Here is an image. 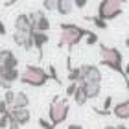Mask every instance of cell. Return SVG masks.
I'll use <instances>...</instances> for the list:
<instances>
[{
  "label": "cell",
  "instance_id": "6da1fadb",
  "mask_svg": "<svg viewBox=\"0 0 129 129\" xmlns=\"http://www.w3.org/2000/svg\"><path fill=\"white\" fill-rule=\"evenodd\" d=\"M59 43H57V48H67L68 54L72 52V48H76L81 41H83L87 35H89L90 30L79 26V24H74V22H61L59 24Z\"/></svg>",
  "mask_w": 129,
  "mask_h": 129
},
{
  "label": "cell",
  "instance_id": "7a4b0ae2",
  "mask_svg": "<svg viewBox=\"0 0 129 129\" xmlns=\"http://www.w3.org/2000/svg\"><path fill=\"white\" fill-rule=\"evenodd\" d=\"M100 64H103V67L111 68L113 72L120 74L122 78H125L124 55H122V52L116 48V46H107V44L100 43Z\"/></svg>",
  "mask_w": 129,
  "mask_h": 129
},
{
  "label": "cell",
  "instance_id": "3957f363",
  "mask_svg": "<svg viewBox=\"0 0 129 129\" xmlns=\"http://www.w3.org/2000/svg\"><path fill=\"white\" fill-rule=\"evenodd\" d=\"M20 83L33 87V89H41L50 81V74L48 70H44L43 67H37V64H26L24 70L20 72Z\"/></svg>",
  "mask_w": 129,
  "mask_h": 129
},
{
  "label": "cell",
  "instance_id": "277c9868",
  "mask_svg": "<svg viewBox=\"0 0 129 129\" xmlns=\"http://www.w3.org/2000/svg\"><path fill=\"white\" fill-rule=\"evenodd\" d=\"M70 114V103H68V98H61V96H54L50 102V107H48V120L52 122V125L57 127L67 122Z\"/></svg>",
  "mask_w": 129,
  "mask_h": 129
},
{
  "label": "cell",
  "instance_id": "5b68a950",
  "mask_svg": "<svg viewBox=\"0 0 129 129\" xmlns=\"http://www.w3.org/2000/svg\"><path fill=\"white\" fill-rule=\"evenodd\" d=\"M127 0H100L98 4V17L103 20H114L124 13V6Z\"/></svg>",
  "mask_w": 129,
  "mask_h": 129
},
{
  "label": "cell",
  "instance_id": "8992f818",
  "mask_svg": "<svg viewBox=\"0 0 129 129\" xmlns=\"http://www.w3.org/2000/svg\"><path fill=\"white\" fill-rule=\"evenodd\" d=\"M13 43L19 46V48L30 52L33 50V30H13Z\"/></svg>",
  "mask_w": 129,
  "mask_h": 129
},
{
  "label": "cell",
  "instance_id": "52a82bcc",
  "mask_svg": "<svg viewBox=\"0 0 129 129\" xmlns=\"http://www.w3.org/2000/svg\"><path fill=\"white\" fill-rule=\"evenodd\" d=\"M30 15V20H31V28H33V31H44V33H48L50 30V26H52V22L48 19V15L44 13V11H31V13H28Z\"/></svg>",
  "mask_w": 129,
  "mask_h": 129
},
{
  "label": "cell",
  "instance_id": "ba28073f",
  "mask_svg": "<svg viewBox=\"0 0 129 129\" xmlns=\"http://www.w3.org/2000/svg\"><path fill=\"white\" fill-rule=\"evenodd\" d=\"M81 81L79 83H102V70L96 64H81Z\"/></svg>",
  "mask_w": 129,
  "mask_h": 129
},
{
  "label": "cell",
  "instance_id": "9c48e42d",
  "mask_svg": "<svg viewBox=\"0 0 129 129\" xmlns=\"http://www.w3.org/2000/svg\"><path fill=\"white\" fill-rule=\"evenodd\" d=\"M9 113H11V118L15 122H19L20 125L30 124V120H31V113H30L28 107H11Z\"/></svg>",
  "mask_w": 129,
  "mask_h": 129
},
{
  "label": "cell",
  "instance_id": "30bf717a",
  "mask_svg": "<svg viewBox=\"0 0 129 129\" xmlns=\"http://www.w3.org/2000/svg\"><path fill=\"white\" fill-rule=\"evenodd\" d=\"M113 116H116L122 122H129V96L124 102H118L113 105Z\"/></svg>",
  "mask_w": 129,
  "mask_h": 129
},
{
  "label": "cell",
  "instance_id": "8fae6325",
  "mask_svg": "<svg viewBox=\"0 0 129 129\" xmlns=\"http://www.w3.org/2000/svg\"><path fill=\"white\" fill-rule=\"evenodd\" d=\"M48 41H50V35L48 33H44V31H33V46H35V50H37V54H39V59H43L44 46L48 44Z\"/></svg>",
  "mask_w": 129,
  "mask_h": 129
},
{
  "label": "cell",
  "instance_id": "7c38bea8",
  "mask_svg": "<svg viewBox=\"0 0 129 129\" xmlns=\"http://www.w3.org/2000/svg\"><path fill=\"white\" fill-rule=\"evenodd\" d=\"M0 67H2V68H19V57L15 55L13 50H6V48H4Z\"/></svg>",
  "mask_w": 129,
  "mask_h": 129
},
{
  "label": "cell",
  "instance_id": "4fadbf2b",
  "mask_svg": "<svg viewBox=\"0 0 129 129\" xmlns=\"http://www.w3.org/2000/svg\"><path fill=\"white\" fill-rule=\"evenodd\" d=\"M79 87L85 90L89 100H96L102 92V83H79Z\"/></svg>",
  "mask_w": 129,
  "mask_h": 129
},
{
  "label": "cell",
  "instance_id": "5bb4252c",
  "mask_svg": "<svg viewBox=\"0 0 129 129\" xmlns=\"http://www.w3.org/2000/svg\"><path fill=\"white\" fill-rule=\"evenodd\" d=\"M0 76H2L4 81H8V83L13 85L15 81L20 79V70L19 68H2L0 67Z\"/></svg>",
  "mask_w": 129,
  "mask_h": 129
},
{
  "label": "cell",
  "instance_id": "9a60e30c",
  "mask_svg": "<svg viewBox=\"0 0 129 129\" xmlns=\"http://www.w3.org/2000/svg\"><path fill=\"white\" fill-rule=\"evenodd\" d=\"M15 30H33L30 15H26V13H19V15H17V19H15Z\"/></svg>",
  "mask_w": 129,
  "mask_h": 129
},
{
  "label": "cell",
  "instance_id": "2e32d148",
  "mask_svg": "<svg viewBox=\"0 0 129 129\" xmlns=\"http://www.w3.org/2000/svg\"><path fill=\"white\" fill-rule=\"evenodd\" d=\"M83 19L89 20L90 24L96 28V30H107V28H109V22L103 20V19H100L98 15H83Z\"/></svg>",
  "mask_w": 129,
  "mask_h": 129
},
{
  "label": "cell",
  "instance_id": "e0dca14e",
  "mask_svg": "<svg viewBox=\"0 0 129 129\" xmlns=\"http://www.w3.org/2000/svg\"><path fill=\"white\" fill-rule=\"evenodd\" d=\"M74 9V0H57V13L59 15H70Z\"/></svg>",
  "mask_w": 129,
  "mask_h": 129
},
{
  "label": "cell",
  "instance_id": "ac0fdd59",
  "mask_svg": "<svg viewBox=\"0 0 129 129\" xmlns=\"http://www.w3.org/2000/svg\"><path fill=\"white\" fill-rule=\"evenodd\" d=\"M13 107H30V96H28L24 90H19L17 96H15Z\"/></svg>",
  "mask_w": 129,
  "mask_h": 129
},
{
  "label": "cell",
  "instance_id": "d6986e66",
  "mask_svg": "<svg viewBox=\"0 0 129 129\" xmlns=\"http://www.w3.org/2000/svg\"><path fill=\"white\" fill-rule=\"evenodd\" d=\"M67 79H68V83H79L81 81V68L72 67L70 70H67Z\"/></svg>",
  "mask_w": 129,
  "mask_h": 129
},
{
  "label": "cell",
  "instance_id": "ffe728a7",
  "mask_svg": "<svg viewBox=\"0 0 129 129\" xmlns=\"http://www.w3.org/2000/svg\"><path fill=\"white\" fill-rule=\"evenodd\" d=\"M74 103L76 105H79V107H83V105L89 102V98H87V94H85V90L81 89V87H78V90H76V94H74Z\"/></svg>",
  "mask_w": 129,
  "mask_h": 129
},
{
  "label": "cell",
  "instance_id": "44dd1931",
  "mask_svg": "<svg viewBox=\"0 0 129 129\" xmlns=\"http://www.w3.org/2000/svg\"><path fill=\"white\" fill-rule=\"evenodd\" d=\"M15 96H17V92L13 90V89H9V90H4V102L6 103H8V107L11 109V107H13V103H15Z\"/></svg>",
  "mask_w": 129,
  "mask_h": 129
},
{
  "label": "cell",
  "instance_id": "7402d4cb",
  "mask_svg": "<svg viewBox=\"0 0 129 129\" xmlns=\"http://www.w3.org/2000/svg\"><path fill=\"white\" fill-rule=\"evenodd\" d=\"M85 44L87 46H94V44H100V37H98V33L96 31H89V35L85 37Z\"/></svg>",
  "mask_w": 129,
  "mask_h": 129
},
{
  "label": "cell",
  "instance_id": "603a6c76",
  "mask_svg": "<svg viewBox=\"0 0 129 129\" xmlns=\"http://www.w3.org/2000/svg\"><path fill=\"white\" fill-rule=\"evenodd\" d=\"M78 87H79V83H68L67 89H64V96H67V98H74L76 90H78Z\"/></svg>",
  "mask_w": 129,
  "mask_h": 129
},
{
  "label": "cell",
  "instance_id": "cb8c5ba5",
  "mask_svg": "<svg viewBox=\"0 0 129 129\" xmlns=\"http://www.w3.org/2000/svg\"><path fill=\"white\" fill-rule=\"evenodd\" d=\"M48 74H50V79L52 81H55L57 85H61V78H59V74H57V70H55L54 64H50V67H48Z\"/></svg>",
  "mask_w": 129,
  "mask_h": 129
},
{
  "label": "cell",
  "instance_id": "d4e9b609",
  "mask_svg": "<svg viewBox=\"0 0 129 129\" xmlns=\"http://www.w3.org/2000/svg\"><path fill=\"white\" fill-rule=\"evenodd\" d=\"M43 9L44 11H55L57 9V0H43Z\"/></svg>",
  "mask_w": 129,
  "mask_h": 129
},
{
  "label": "cell",
  "instance_id": "484cf974",
  "mask_svg": "<svg viewBox=\"0 0 129 129\" xmlns=\"http://www.w3.org/2000/svg\"><path fill=\"white\" fill-rule=\"evenodd\" d=\"M37 124H39V129H55L54 125H52V122L46 120V118H39Z\"/></svg>",
  "mask_w": 129,
  "mask_h": 129
},
{
  "label": "cell",
  "instance_id": "4316f807",
  "mask_svg": "<svg viewBox=\"0 0 129 129\" xmlns=\"http://www.w3.org/2000/svg\"><path fill=\"white\" fill-rule=\"evenodd\" d=\"M9 118H11L9 113H6V114L0 116V129H8V125H9Z\"/></svg>",
  "mask_w": 129,
  "mask_h": 129
},
{
  "label": "cell",
  "instance_id": "83f0119b",
  "mask_svg": "<svg viewBox=\"0 0 129 129\" xmlns=\"http://www.w3.org/2000/svg\"><path fill=\"white\" fill-rule=\"evenodd\" d=\"M102 109H105V111H111L113 113V96H107L103 100V107Z\"/></svg>",
  "mask_w": 129,
  "mask_h": 129
},
{
  "label": "cell",
  "instance_id": "f1b7e54d",
  "mask_svg": "<svg viewBox=\"0 0 129 129\" xmlns=\"http://www.w3.org/2000/svg\"><path fill=\"white\" fill-rule=\"evenodd\" d=\"M87 4H89V0H74V8L76 9H85Z\"/></svg>",
  "mask_w": 129,
  "mask_h": 129
},
{
  "label": "cell",
  "instance_id": "f546056e",
  "mask_svg": "<svg viewBox=\"0 0 129 129\" xmlns=\"http://www.w3.org/2000/svg\"><path fill=\"white\" fill-rule=\"evenodd\" d=\"M92 111H94L96 114H100V116H111L113 114L111 111H105V109H100V107H92Z\"/></svg>",
  "mask_w": 129,
  "mask_h": 129
},
{
  "label": "cell",
  "instance_id": "4dcf8cb0",
  "mask_svg": "<svg viewBox=\"0 0 129 129\" xmlns=\"http://www.w3.org/2000/svg\"><path fill=\"white\" fill-rule=\"evenodd\" d=\"M6 113H9V107H8V103H6L4 100L0 98V116H2V114H6Z\"/></svg>",
  "mask_w": 129,
  "mask_h": 129
},
{
  "label": "cell",
  "instance_id": "1f68e13d",
  "mask_svg": "<svg viewBox=\"0 0 129 129\" xmlns=\"http://www.w3.org/2000/svg\"><path fill=\"white\" fill-rule=\"evenodd\" d=\"M9 114H11V113H9ZM20 127H22V125L19 124V122H15L13 118H9V125H8V129H20Z\"/></svg>",
  "mask_w": 129,
  "mask_h": 129
},
{
  "label": "cell",
  "instance_id": "d6a6232c",
  "mask_svg": "<svg viewBox=\"0 0 129 129\" xmlns=\"http://www.w3.org/2000/svg\"><path fill=\"white\" fill-rule=\"evenodd\" d=\"M0 35H2V37H6V35H8V30H6V24L2 20H0Z\"/></svg>",
  "mask_w": 129,
  "mask_h": 129
},
{
  "label": "cell",
  "instance_id": "836d02e7",
  "mask_svg": "<svg viewBox=\"0 0 129 129\" xmlns=\"http://www.w3.org/2000/svg\"><path fill=\"white\" fill-rule=\"evenodd\" d=\"M67 129H85L81 124H70V125H67Z\"/></svg>",
  "mask_w": 129,
  "mask_h": 129
},
{
  "label": "cell",
  "instance_id": "e575fe53",
  "mask_svg": "<svg viewBox=\"0 0 129 129\" xmlns=\"http://www.w3.org/2000/svg\"><path fill=\"white\" fill-rule=\"evenodd\" d=\"M124 44H125V48L129 50V33H127V37H125V41H124Z\"/></svg>",
  "mask_w": 129,
  "mask_h": 129
},
{
  "label": "cell",
  "instance_id": "d590c367",
  "mask_svg": "<svg viewBox=\"0 0 129 129\" xmlns=\"http://www.w3.org/2000/svg\"><path fill=\"white\" fill-rule=\"evenodd\" d=\"M116 127H118V129H129V127H127V125H124V124H118Z\"/></svg>",
  "mask_w": 129,
  "mask_h": 129
},
{
  "label": "cell",
  "instance_id": "8d00e7d4",
  "mask_svg": "<svg viewBox=\"0 0 129 129\" xmlns=\"http://www.w3.org/2000/svg\"><path fill=\"white\" fill-rule=\"evenodd\" d=\"M15 2H17V0H8V2H6V6H13Z\"/></svg>",
  "mask_w": 129,
  "mask_h": 129
},
{
  "label": "cell",
  "instance_id": "74e56055",
  "mask_svg": "<svg viewBox=\"0 0 129 129\" xmlns=\"http://www.w3.org/2000/svg\"><path fill=\"white\" fill-rule=\"evenodd\" d=\"M103 129H118V127H116V125H105Z\"/></svg>",
  "mask_w": 129,
  "mask_h": 129
},
{
  "label": "cell",
  "instance_id": "f35d334b",
  "mask_svg": "<svg viewBox=\"0 0 129 129\" xmlns=\"http://www.w3.org/2000/svg\"><path fill=\"white\" fill-rule=\"evenodd\" d=\"M2 52H4V48L0 46V63H2Z\"/></svg>",
  "mask_w": 129,
  "mask_h": 129
}]
</instances>
